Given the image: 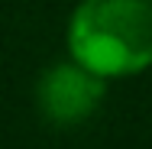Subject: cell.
I'll return each mask as SVG.
<instances>
[{
	"mask_svg": "<svg viewBox=\"0 0 152 149\" xmlns=\"http://www.w3.org/2000/svg\"><path fill=\"white\" fill-rule=\"evenodd\" d=\"M71 59L104 78L152 65V0H81L68 23Z\"/></svg>",
	"mask_w": 152,
	"mask_h": 149,
	"instance_id": "cell-1",
	"label": "cell"
},
{
	"mask_svg": "<svg viewBox=\"0 0 152 149\" xmlns=\"http://www.w3.org/2000/svg\"><path fill=\"white\" fill-rule=\"evenodd\" d=\"M104 94H107V78L71 59L52 65L39 78L36 104L52 126H78L88 117H94Z\"/></svg>",
	"mask_w": 152,
	"mask_h": 149,
	"instance_id": "cell-2",
	"label": "cell"
}]
</instances>
